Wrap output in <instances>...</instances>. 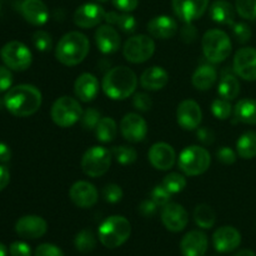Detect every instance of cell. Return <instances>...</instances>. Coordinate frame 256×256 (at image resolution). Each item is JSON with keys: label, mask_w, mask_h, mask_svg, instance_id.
I'll return each instance as SVG.
<instances>
[{"label": "cell", "mask_w": 256, "mask_h": 256, "mask_svg": "<svg viewBox=\"0 0 256 256\" xmlns=\"http://www.w3.org/2000/svg\"><path fill=\"white\" fill-rule=\"evenodd\" d=\"M42 92L34 85L22 84L10 88L4 96L8 112L14 116L25 118L35 114L42 106Z\"/></svg>", "instance_id": "obj_1"}, {"label": "cell", "mask_w": 256, "mask_h": 256, "mask_svg": "<svg viewBox=\"0 0 256 256\" xmlns=\"http://www.w3.org/2000/svg\"><path fill=\"white\" fill-rule=\"evenodd\" d=\"M136 85V75L128 66L112 68L102 79V90L112 100H124L132 96Z\"/></svg>", "instance_id": "obj_2"}, {"label": "cell", "mask_w": 256, "mask_h": 256, "mask_svg": "<svg viewBox=\"0 0 256 256\" xmlns=\"http://www.w3.org/2000/svg\"><path fill=\"white\" fill-rule=\"evenodd\" d=\"M89 50V39L84 34L79 32H70L58 42L55 56L62 65L75 66L88 56Z\"/></svg>", "instance_id": "obj_3"}, {"label": "cell", "mask_w": 256, "mask_h": 256, "mask_svg": "<svg viewBox=\"0 0 256 256\" xmlns=\"http://www.w3.org/2000/svg\"><path fill=\"white\" fill-rule=\"evenodd\" d=\"M132 234L129 220L120 215H112L105 219L99 226V240L108 249H116L126 242Z\"/></svg>", "instance_id": "obj_4"}, {"label": "cell", "mask_w": 256, "mask_h": 256, "mask_svg": "<svg viewBox=\"0 0 256 256\" xmlns=\"http://www.w3.org/2000/svg\"><path fill=\"white\" fill-rule=\"evenodd\" d=\"M202 52L212 64L225 62L232 52V40L229 35L220 29L208 30L202 40Z\"/></svg>", "instance_id": "obj_5"}, {"label": "cell", "mask_w": 256, "mask_h": 256, "mask_svg": "<svg viewBox=\"0 0 256 256\" xmlns=\"http://www.w3.org/2000/svg\"><path fill=\"white\" fill-rule=\"evenodd\" d=\"M212 158L205 148L192 145L185 148L179 156V168L188 176H198L209 169Z\"/></svg>", "instance_id": "obj_6"}, {"label": "cell", "mask_w": 256, "mask_h": 256, "mask_svg": "<svg viewBox=\"0 0 256 256\" xmlns=\"http://www.w3.org/2000/svg\"><path fill=\"white\" fill-rule=\"evenodd\" d=\"M82 112L79 102L70 96H62L55 100L50 110L52 122L60 128H70L76 124L82 119Z\"/></svg>", "instance_id": "obj_7"}, {"label": "cell", "mask_w": 256, "mask_h": 256, "mask_svg": "<svg viewBox=\"0 0 256 256\" xmlns=\"http://www.w3.org/2000/svg\"><path fill=\"white\" fill-rule=\"evenodd\" d=\"M112 152L104 146H92L82 158V169L90 178H99L106 174L112 165Z\"/></svg>", "instance_id": "obj_8"}, {"label": "cell", "mask_w": 256, "mask_h": 256, "mask_svg": "<svg viewBox=\"0 0 256 256\" xmlns=\"http://www.w3.org/2000/svg\"><path fill=\"white\" fill-rule=\"evenodd\" d=\"M154 40L144 34L129 38L122 48V54L125 59L132 64H142V62H148L154 55Z\"/></svg>", "instance_id": "obj_9"}, {"label": "cell", "mask_w": 256, "mask_h": 256, "mask_svg": "<svg viewBox=\"0 0 256 256\" xmlns=\"http://www.w3.org/2000/svg\"><path fill=\"white\" fill-rule=\"evenodd\" d=\"M0 54L4 64L15 72H24L32 65V52L20 42H10L5 44Z\"/></svg>", "instance_id": "obj_10"}, {"label": "cell", "mask_w": 256, "mask_h": 256, "mask_svg": "<svg viewBox=\"0 0 256 256\" xmlns=\"http://www.w3.org/2000/svg\"><path fill=\"white\" fill-rule=\"evenodd\" d=\"M234 72L246 82L256 80V49L242 48L238 50L232 62Z\"/></svg>", "instance_id": "obj_11"}, {"label": "cell", "mask_w": 256, "mask_h": 256, "mask_svg": "<svg viewBox=\"0 0 256 256\" xmlns=\"http://www.w3.org/2000/svg\"><path fill=\"white\" fill-rule=\"evenodd\" d=\"M120 132L129 142H140L148 134V124L139 114L129 112L120 122Z\"/></svg>", "instance_id": "obj_12"}, {"label": "cell", "mask_w": 256, "mask_h": 256, "mask_svg": "<svg viewBox=\"0 0 256 256\" xmlns=\"http://www.w3.org/2000/svg\"><path fill=\"white\" fill-rule=\"evenodd\" d=\"M209 6V0H172L175 15L184 22L200 19Z\"/></svg>", "instance_id": "obj_13"}, {"label": "cell", "mask_w": 256, "mask_h": 256, "mask_svg": "<svg viewBox=\"0 0 256 256\" xmlns=\"http://www.w3.org/2000/svg\"><path fill=\"white\" fill-rule=\"evenodd\" d=\"M162 222L164 226L172 232H179L186 228L189 222V215L184 206L176 202H169L162 206Z\"/></svg>", "instance_id": "obj_14"}, {"label": "cell", "mask_w": 256, "mask_h": 256, "mask_svg": "<svg viewBox=\"0 0 256 256\" xmlns=\"http://www.w3.org/2000/svg\"><path fill=\"white\" fill-rule=\"evenodd\" d=\"M202 112L200 105L195 100L188 99L179 104L176 110L178 124L185 130H194L200 125Z\"/></svg>", "instance_id": "obj_15"}, {"label": "cell", "mask_w": 256, "mask_h": 256, "mask_svg": "<svg viewBox=\"0 0 256 256\" xmlns=\"http://www.w3.org/2000/svg\"><path fill=\"white\" fill-rule=\"evenodd\" d=\"M46 230V222L38 215H25L15 224V232L24 239H39L44 236Z\"/></svg>", "instance_id": "obj_16"}, {"label": "cell", "mask_w": 256, "mask_h": 256, "mask_svg": "<svg viewBox=\"0 0 256 256\" xmlns=\"http://www.w3.org/2000/svg\"><path fill=\"white\" fill-rule=\"evenodd\" d=\"M69 198L76 206L82 209H89L98 202L96 188L89 182H76L69 190Z\"/></svg>", "instance_id": "obj_17"}, {"label": "cell", "mask_w": 256, "mask_h": 256, "mask_svg": "<svg viewBox=\"0 0 256 256\" xmlns=\"http://www.w3.org/2000/svg\"><path fill=\"white\" fill-rule=\"evenodd\" d=\"M104 18L105 10L102 9V6L94 4V2L82 4L74 12L75 25L82 28V29H90V28L99 25V22H102V20H104Z\"/></svg>", "instance_id": "obj_18"}, {"label": "cell", "mask_w": 256, "mask_h": 256, "mask_svg": "<svg viewBox=\"0 0 256 256\" xmlns=\"http://www.w3.org/2000/svg\"><path fill=\"white\" fill-rule=\"evenodd\" d=\"M148 158H149L150 164L155 169L165 172L174 166L176 154L172 145L166 144V142H156L150 148Z\"/></svg>", "instance_id": "obj_19"}, {"label": "cell", "mask_w": 256, "mask_h": 256, "mask_svg": "<svg viewBox=\"0 0 256 256\" xmlns=\"http://www.w3.org/2000/svg\"><path fill=\"white\" fill-rule=\"evenodd\" d=\"M212 244L216 252H232L242 244V234L232 226H222L212 235Z\"/></svg>", "instance_id": "obj_20"}, {"label": "cell", "mask_w": 256, "mask_h": 256, "mask_svg": "<svg viewBox=\"0 0 256 256\" xmlns=\"http://www.w3.org/2000/svg\"><path fill=\"white\" fill-rule=\"evenodd\" d=\"M208 246V236L199 230L188 232L180 242V250L184 256H205Z\"/></svg>", "instance_id": "obj_21"}, {"label": "cell", "mask_w": 256, "mask_h": 256, "mask_svg": "<svg viewBox=\"0 0 256 256\" xmlns=\"http://www.w3.org/2000/svg\"><path fill=\"white\" fill-rule=\"evenodd\" d=\"M95 42L102 54L116 52L120 48L119 32L115 30V28H112V25H102L95 32Z\"/></svg>", "instance_id": "obj_22"}, {"label": "cell", "mask_w": 256, "mask_h": 256, "mask_svg": "<svg viewBox=\"0 0 256 256\" xmlns=\"http://www.w3.org/2000/svg\"><path fill=\"white\" fill-rule=\"evenodd\" d=\"M74 92L80 102H92L99 94V82H98L96 76L90 72H82L75 80Z\"/></svg>", "instance_id": "obj_23"}, {"label": "cell", "mask_w": 256, "mask_h": 256, "mask_svg": "<svg viewBox=\"0 0 256 256\" xmlns=\"http://www.w3.org/2000/svg\"><path fill=\"white\" fill-rule=\"evenodd\" d=\"M20 12L28 22L32 25H44L49 19V10L42 0H24L20 5Z\"/></svg>", "instance_id": "obj_24"}, {"label": "cell", "mask_w": 256, "mask_h": 256, "mask_svg": "<svg viewBox=\"0 0 256 256\" xmlns=\"http://www.w3.org/2000/svg\"><path fill=\"white\" fill-rule=\"evenodd\" d=\"M148 32L156 39H170L178 32V22L168 15H159L148 22Z\"/></svg>", "instance_id": "obj_25"}, {"label": "cell", "mask_w": 256, "mask_h": 256, "mask_svg": "<svg viewBox=\"0 0 256 256\" xmlns=\"http://www.w3.org/2000/svg\"><path fill=\"white\" fill-rule=\"evenodd\" d=\"M169 82V74L162 66L148 68L140 76V84L144 89L156 92L166 86Z\"/></svg>", "instance_id": "obj_26"}, {"label": "cell", "mask_w": 256, "mask_h": 256, "mask_svg": "<svg viewBox=\"0 0 256 256\" xmlns=\"http://www.w3.org/2000/svg\"><path fill=\"white\" fill-rule=\"evenodd\" d=\"M218 79V72L212 65H202L192 74V82L195 89L200 92H206L212 89Z\"/></svg>", "instance_id": "obj_27"}, {"label": "cell", "mask_w": 256, "mask_h": 256, "mask_svg": "<svg viewBox=\"0 0 256 256\" xmlns=\"http://www.w3.org/2000/svg\"><path fill=\"white\" fill-rule=\"evenodd\" d=\"M210 16L218 24L232 25L235 19V9L226 0H216L210 6Z\"/></svg>", "instance_id": "obj_28"}, {"label": "cell", "mask_w": 256, "mask_h": 256, "mask_svg": "<svg viewBox=\"0 0 256 256\" xmlns=\"http://www.w3.org/2000/svg\"><path fill=\"white\" fill-rule=\"evenodd\" d=\"M218 92L225 100L236 99L240 94V82L232 72H224L218 85Z\"/></svg>", "instance_id": "obj_29"}, {"label": "cell", "mask_w": 256, "mask_h": 256, "mask_svg": "<svg viewBox=\"0 0 256 256\" xmlns=\"http://www.w3.org/2000/svg\"><path fill=\"white\" fill-rule=\"evenodd\" d=\"M236 120L249 125L256 124V100L242 99L234 108Z\"/></svg>", "instance_id": "obj_30"}, {"label": "cell", "mask_w": 256, "mask_h": 256, "mask_svg": "<svg viewBox=\"0 0 256 256\" xmlns=\"http://www.w3.org/2000/svg\"><path fill=\"white\" fill-rule=\"evenodd\" d=\"M236 152L248 160L256 156V132H246L236 142Z\"/></svg>", "instance_id": "obj_31"}, {"label": "cell", "mask_w": 256, "mask_h": 256, "mask_svg": "<svg viewBox=\"0 0 256 256\" xmlns=\"http://www.w3.org/2000/svg\"><path fill=\"white\" fill-rule=\"evenodd\" d=\"M96 139L102 142H110L118 134V125L112 118H102L95 128Z\"/></svg>", "instance_id": "obj_32"}, {"label": "cell", "mask_w": 256, "mask_h": 256, "mask_svg": "<svg viewBox=\"0 0 256 256\" xmlns=\"http://www.w3.org/2000/svg\"><path fill=\"white\" fill-rule=\"evenodd\" d=\"M194 220L198 226L202 229H212L216 220V215L212 206L206 204H200L194 210Z\"/></svg>", "instance_id": "obj_33"}, {"label": "cell", "mask_w": 256, "mask_h": 256, "mask_svg": "<svg viewBox=\"0 0 256 256\" xmlns=\"http://www.w3.org/2000/svg\"><path fill=\"white\" fill-rule=\"evenodd\" d=\"M74 245L76 248L78 252H82V254H88V252H92L96 246V239L95 235L90 229H82L75 236Z\"/></svg>", "instance_id": "obj_34"}, {"label": "cell", "mask_w": 256, "mask_h": 256, "mask_svg": "<svg viewBox=\"0 0 256 256\" xmlns=\"http://www.w3.org/2000/svg\"><path fill=\"white\" fill-rule=\"evenodd\" d=\"M112 156L115 158L119 164L122 165H130L132 162H136V150L132 146H126V145H122V146H115L112 150Z\"/></svg>", "instance_id": "obj_35"}, {"label": "cell", "mask_w": 256, "mask_h": 256, "mask_svg": "<svg viewBox=\"0 0 256 256\" xmlns=\"http://www.w3.org/2000/svg\"><path fill=\"white\" fill-rule=\"evenodd\" d=\"M162 185L166 188L168 192L174 195L178 194V192H182L185 189V186H186V179H185L184 175L179 174V172H172V174L166 175L164 178Z\"/></svg>", "instance_id": "obj_36"}, {"label": "cell", "mask_w": 256, "mask_h": 256, "mask_svg": "<svg viewBox=\"0 0 256 256\" xmlns=\"http://www.w3.org/2000/svg\"><path fill=\"white\" fill-rule=\"evenodd\" d=\"M235 9L244 19L256 20V0H236Z\"/></svg>", "instance_id": "obj_37"}, {"label": "cell", "mask_w": 256, "mask_h": 256, "mask_svg": "<svg viewBox=\"0 0 256 256\" xmlns=\"http://www.w3.org/2000/svg\"><path fill=\"white\" fill-rule=\"evenodd\" d=\"M232 106L229 102V100L225 99H215L212 104V112L216 119L226 120L232 115Z\"/></svg>", "instance_id": "obj_38"}, {"label": "cell", "mask_w": 256, "mask_h": 256, "mask_svg": "<svg viewBox=\"0 0 256 256\" xmlns=\"http://www.w3.org/2000/svg\"><path fill=\"white\" fill-rule=\"evenodd\" d=\"M32 44L39 52H49L52 46V39L49 32L44 30H36L32 34Z\"/></svg>", "instance_id": "obj_39"}, {"label": "cell", "mask_w": 256, "mask_h": 256, "mask_svg": "<svg viewBox=\"0 0 256 256\" xmlns=\"http://www.w3.org/2000/svg\"><path fill=\"white\" fill-rule=\"evenodd\" d=\"M100 112L99 110L94 109V108H89L85 110L82 115V125L85 130H95L98 122H100Z\"/></svg>", "instance_id": "obj_40"}, {"label": "cell", "mask_w": 256, "mask_h": 256, "mask_svg": "<svg viewBox=\"0 0 256 256\" xmlns=\"http://www.w3.org/2000/svg\"><path fill=\"white\" fill-rule=\"evenodd\" d=\"M172 195V192H168L166 188L162 184V185H156V186L152 190L150 198H152V200L158 205V206H165V205L170 202Z\"/></svg>", "instance_id": "obj_41"}, {"label": "cell", "mask_w": 256, "mask_h": 256, "mask_svg": "<svg viewBox=\"0 0 256 256\" xmlns=\"http://www.w3.org/2000/svg\"><path fill=\"white\" fill-rule=\"evenodd\" d=\"M122 190L119 185L116 184H108L106 186L102 189V198L106 202L110 204H116L122 199Z\"/></svg>", "instance_id": "obj_42"}, {"label": "cell", "mask_w": 256, "mask_h": 256, "mask_svg": "<svg viewBox=\"0 0 256 256\" xmlns=\"http://www.w3.org/2000/svg\"><path fill=\"white\" fill-rule=\"evenodd\" d=\"M232 26V34H234L238 42L245 44V42H249L250 38H252V29L249 28V25L245 24V22H234Z\"/></svg>", "instance_id": "obj_43"}, {"label": "cell", "mask_w": 256, "mask_h": 256, "mask_svg": "<svg viewBox=\"0 0 256 256\" xmlns=\"http://www.w3.org/2000/svg\"><path fill=\"white\" fill-rule=\"evenodd\" d=\"M132 105L139 112H149L152 108V100L145 92H138L132 98Z\"/></svg>", "instance_id": "obj_44"}, {"label": "cell", "mask_w": 256, "mask_h": 256, "mask_svg": "<svg viewBox=\"0 0 256 256\" xmlns=\"http://www.w3.org/2000/svg\"><path fill=\"white\" fill-rule=\"evenodd\" d=\"M116 26H119V29L124 32H134L136 29V20L129 12H124L120 14Z\"/></svg>", "instance_id": "obj_45"}, {"label": "cell", "mask_w": 256, "mask_h": 256, "mask_svg": "<svg viewBox=\"0 0 256 256\" xmlns=\"http://www.w3.org/2000/svg\"><path fill=\"white\" fill-rule=\"evenodd\" d=\"M35 256H64V252L59 246L54 244H42L35 250Z\"/></svg>", "instance_id": "obj_46"}, {"label": "cell", "mask_w": 256, "mask_h": 256, "mask_svg": "<svg viewBox=\"0 0 256 256\" xmlns=\"http://www.w3.org/2000/svg\"><path fill=\"white\" fill-rule=\"evenodd\" d=\"M216 158L219 162H222L225 165H232L236 162V152L229 146L220 148L216 152Z\"/></svg>", "instance_id": "obj_47"}, {"label": "cell", "mask_w": 256, "mask_h": 256, "mask_svg": "<svg viewBox=\"0 0 256 256\" xmlns=\"http://www.w3.org/2000/svg\"><path fill=\"white\" fill-rule=\"evenodd\" d=\"M10 256H32V249L24 242H14L9 248Z\"/></svg>", "instance_id": "obj_48"}, {"label": "cell", "mask_w": 256, "mask_h": 256, "mask_svg": "<svg viewBox=\"0 0 256 256\" xmlns=\"http://www.w3.org/2000/svg\"><path fill=\"white\" fill-rule=\"evenodd\" d=\"M180 36H182V42H188V44L195 42L198 38L196 28L192 25V22H185V25L180 30Z\"/></svg>", "instance_id": "obj_49"}, {"label": "cell", "mask_w": 256, "mask_h": 256, "mask_svg": "<svg viewBox=\"0 0 256 256\" xmlns=\"http://www.w3.org/2000/svg\"><path fill=\"white\" fill-rule=\"evenodd\" d=\"M12 75L8 68L0 66V92H8L12 88Z\"/></svg>", "instance_id": "obj_50"}, {"label": "cell", "mask_w": 256, "mask_h": 256, "mask_svg": "<svg viewBox=\"0 0 256 256\" xmlns=\"http://www.w3.org/2000/svg\"><path fill=\"white\" fill-rule=\"evenodd\" d=\"M112 4L120 12H130L136 9L138 4H139V0H112Z\"/></svg>", "instance_id": "obj_51"}, {"label": "cell", "mask_w": 256, "mask_h": 256, "mask_svg": "<svg viewBox=\"0 0 256 256\" xmlns=\"http://www.w3.org/2000/svg\"><path fill=\"white\" fill-rule=\"evenodd\" d=\"M196 136H198V139L202 142V144L212 145L215 140V132H212L210 128L204 126V128H200V129H198Z\"/></svg>", "instance_id": "obj_52"}, {"label": "cell", "mask_w": 256, "mask_h": 256, "mask_svg": "<svg viewBox=\"0 0 256 256\" xmlns=\"http://www.w3.org/2000/svg\"><path fill=\"white\" fill-rule=\"evenodd\" d=\"M158 205L152 202V199H148L142 202V204L139 205V212L145 218H150L156 212Z\"/></svg>", "instance_id": "obj_53"}, {"label": "cell", "mask_w": 256, "mask_h": 256, "mask_svg": "<svg viewBox=\"0 0 256 256\" xmlns=\"http://www.w3.org/2000/svg\"><path fill=\"white\" fill-rule=\"evenodd\" d=\"M12 159V150L5 142H0V164L10 162Z\"/></svg>", "instance_id": "obj_54"}, {"label": "cell", "mask_w": 256, "mask_h": 256, "mask_svg": "<svg viewBox=\"0 0 256 256\" xmlns=\"http://www.w3.org/2000/svg\"><path fill=\"white\" fill-rule=\"evenodd\" d=\"M10 182V172L5 166L0 165V192L8 186Z\"/></svg>", "instance_id": "obj_55"}, {"label": "cell", "mask_w": 256, "mask_h": 256, "mask_svg": "<svg viewBox=\"0 0 256 256\" xmlns=\"http://www.w3.org/2000/svg\"><path fill=\"white\" fill-rule=\"evenodd\" d=\"M120 14L116 12H105V18L104 20L106 22V24L109 25H116L118 24V20H119Z\"/></svg>", "instance_id": "obj_56"}, {"label": "cell", "mask_w": 256, "mask_h": 256, "mask_svg": "<svg viewBox=\"0 0 256 256\" xmlns=\"http://www.w3.org/2000/svg\"><path fill=\"white\" fill-rule=\"evenodd\" d=\"M234 256H256L255 252L252 250L249 249H244V250H240L239 252H236Z\"/></svg>", "instance_id": "obj_57"}, {"label": "cell", "mask_w": 256, "mask_h": 256, "mask_svg": "<svg viewBox=\"0 0 256 256\" xmlns=\"http://www.w3.org/2000/svg\"><path fill=\"white\" fill-rule=\"evenodd\" d=\"M0 256H8L6 248H5V245L2 244V242H0Z\"/></svg>", "instance_id": "obj_58"}, {"label": "cell", "mask_w": 256, "mask_h": 256, "mask_svg": "<svg viewBox=\"0 0 256 256\" xmlns=\"http://www.w3.org/2000/svg\"><path fill=\"white\" fill-rule=\"evenodd\" d=\"M98 2H108V0H98Z\"/></svg>", "instance_id": "obj_59"}]
</instances>
